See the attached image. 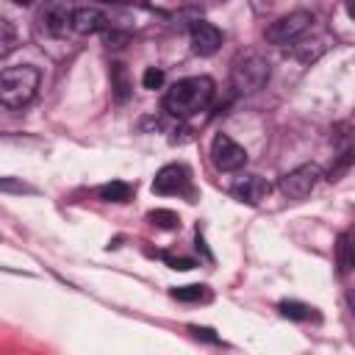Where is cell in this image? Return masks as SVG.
<instances>
[{
  "mask_svg": "<svg viewBox=\"0 0 355 355\" xmlns=\"http://www.w3.org/2000/svg\"><path fill=\"white\" fill-rule=\"evenodd\" d=\"M211 100H214V80L208 75H191L166 89L164 108L178 119H189L205 111Z\"/></svg>",
  "mask_w": 355,
  "mask_h": 355,
  "instance_id": "6da1fadb",
  "label": "cell"
},
{
  "mask_svg": "<svg viewBox=\"0 0 355 355\" xmlns=\"http://www.w3.org/2000/svg\"><path fill=\"white\" fill-rule=\"evenodd\" d=\"M39 69L31 64H19V67H6L0 75V103L8 108H22L36 97L39 89Z\"/></svg>",
  "mask_w": 355,
  "mask_h": 355,
  "instance_id": "7a4b0ae2",
  "label": "cell"
},
{
  "mask_svg": "<svg viewBox=\"0 0 355 355\" xmlns=\"http://www.w3.org/2000/svg\"><path fill=\"white\" fill-rule=\"evenodd\" d=\"M269 72H272V69H269V61H266L263 55L247 53V55H241V58L233 64V69H230V83H233V89H236L239 94H252V92H258V89L266 86Z\"/></svg>",
  "mask_w": 355,
  "mask_h": 355,
  "instance_id": "3957f363",
  "label": "cell"
},
{
  "mask_svg": "<svg viewBox=\"0 0 355 355\" xmlns=\"http://www.w3.org/2000/svg\"><path fill=\"white\" fill-rule=\"evenodd\" d=\"M313 25V14L311 11H288L283 17H277L275 22H269L266 28V42L269 44H291L297 42L308 28Z\"/></svg>",
  "mask_w": 355,
  "mask_h": 355,
  "instance_id": "277c9868",
  "label": "cell"
},
{
  "mask_svg": "<svg viewBox=\"0 0 355 355\" xmlns=\"http://www.w3.org/2000/svg\"><path fill=\"white\" fill-rule=\"evenodd\" d=\"M322 178H324V175H322V169H319L316 164H302V166L286 172V175L277 180V189H280V194L288 197V200H305V197L319 186Z\"/></svg>",
  "mask_w": 355,
  "mask_h": 355,
  "instance_id": "5b68a950",
  "label": "cell"
},
{
  "mask_svg": "<svg viewBox=\"0 0 355 355\" xmlns=\"http://www.w3.org/2000/svg\"><path fill=\"white\" fill-rule=\"evenodd\" d=\"M211 161L219 172H236L247 164V150L233 141L227 133H216L211 141Z\"/></svg>",
  "mask_w": 355,
  "mask_h": 355,
  "instance_id": "8992f818",
  "label": "cell"
},
{
  "mask_svg": "<svg viewBox=\"0 0 355 355\" xmlns=\"http://www.w3.org/2000/svg\"><path fill=\"white\" fill-rule=\"evenodd\" d=\"M189 189V172L180 164H166L158 169L155 180H153V191L155 194H180Z\"/></svg>",
  "mask_w": 355,
  "mask_h": 355,
  "instance_id": "52a82bcc",
  "label": "cell"
},
{
  "mask_svg": "<svg viewBox=\"0 0 355 355\" xmlns=\"http://www.w3.org/2000/svg\"><path fill=\"white\" fill-rule=\"evenodd\" d=\"M219 47H222V33L216 25L202 22V19L191 25V50L197 55H214Z\"/></svg>",
  "mask_w": 355,
  "mask_h": 355,
  "instance_id": "ba28073f",
  "label": "cell"
},
{
  "mask_svg": "<svg viewBox=\"0 0 355 355\" xmlns=\"http://www.w3.org/2000/svg\"><path fill=\"white\" fill-rule=\"evenodd\" d=\"M230 194L239 200V202H247V205H258L266 194H269V183L258 175H244L239 178L233 186H230Z\"/></svg>",
  "mask_w": 355,
  "mask_h": 355,
  "instance_id": "9c48e42d",
  "label": "cell"
},
{
  "mask_svg": "<svg viewBox=\"0 0 355 355\" xmlns=\"http://www.w3.org/2000/svg\"><path fill=\"white\" fill-rule=\"evenodd\" d=\"M105 28H108V19H105V14H103L100 8L83 6V8H75V11H72V31H75V33L89 36V33H100V31H105Z\"/></svg>",
  "mask_w": 355,
  "mask_h": 355,
  "instance_id": "30bf717a",
  "label": "cell"
},
{
  "mask_svg": "<svg viewBox=\"0 0 355 355\" xmlns=\"http://www.w3.org/2000/svg\"><path fill=\"white\" fill-rule=\"evenodd\" d=\"M336 263H338V272H352L355 269V227H349L338 236Z\"/></svg>",
  "mask_w": 355,
  "mask_h": 355,
  "instance_id": "8fae6325",
  "label": "cell"
},
{
  "mask_svg": "<svg viewBox=\"0 0 355 355\" xmlns=\"http://www.w3.org/2000/svg\"><path fill=\"white\" fill-rule=\"evenodd\" d=\"M42 22H44V28H47V33H53V36H64L67 33V28H72V14H67L64 8H47L44 14H42Z\"/></svg>",
  "mask_w": 355,
  "mask_h": 355,
  "instance_id": "7c38bea8",
  "label": "cell"
},
{
  "mask_svg": "<svg viewBox=\"0 0 355 355\" xmlns=\"http://www.w3.org/2000/svg\"><path fill=\"white\" fill-rule=\"evenodd\" d=\"M97 197L105 202H128L133 197V186L125 180H111V183H103L97 189Z\"/></svg>",
  "mask_w": 355,
  "mask_h": 355,
  "instance_id": "4fadbf2b",
  "label": "cell"
},
{
  "mask_svg": "<svg viewBox=\"0 0 355 355\" xmlns=\"http://www.w3.org/2000/svg\"><path fill=\"white\" fill-rule=\"evenodd\" d=\"M111 89H114V97L119 103H125L130 97V78H128L125 64H119V61L111 64Z\"/></svg>",
  "mask_w": 355,
  "mask_h": 355,
  "instance_id": "5bb4252c",
  "label": "cell"
},
{
  "mask_svg": "<svg viewBox=\"0 0 355 355\" xmlns=\"http://www.w3.org/2000/svg\"><path fill=\"white\" fill-rule=\"evenodd\" d=\"M169 294H172L175 300H180V302H200V300H211L208 286H180V288H172Z\"/></svg>",
  "mask_w": 355,
  "mask_h": 355,
  "instance_id": "9a60e30c",
  "label": "cell"
},
{
  "mask_svg": "<svg viewBox=\"0 0 355 355\" xmlns=\"http://www.w3.org/2000/svg\"><path fill=\"white\" fill-rule=\"evenodd\" d=\"M147 219L155 225V227H164V230H175L180 227V216L175 211H166V208H155L147 214Z\"/></svg>",
  "mask_w": 355,
  "mask_h": 355,
  "instance_id": "2e32d148",
  "label": "cell"
},
{
  "mask_svg": "<svg viewBox=\"0 0 355 355\" xmlns=\"http://www.w3.org/2000/svg\"><path fill=\"white\" fill-rule=\"evenodd\" d=\"M280 313H283L286 319L305 322V319L313 316V308H308V305H302V302H294V300H286V302H280Z\"/></svg>",
  "mask_w": 355,
  "mask_h": 355,
  "instance_id": "e0dca14e",
  "label": "cell"
},
{
  "mask_svg": "<svg viewBox=\"0 0 355 355\" xmlns=\"http://www.w3.org/2000/svg\"><path fill=\"white\" fill-rule=\"evenodd\" d=\"M355 164V147H349L347 153H341L338 158H336V164L330 166V172H327V180H338L349 166Z\"/></svg>",
  "mask_w": 355,
  "mask_h": 355,
  "instance_id": "ac0fdd59",
  "label": "cell"
},
{
  "mask_svg": "<svg viewBox=\"0 0 355 355\" xmlns=\"http://www.w3.org/2000/svg\"><path fill=\"white\" fill-rule=\"evenodd\" d=\"M0 31H3V42H0L3 47H0V55L6 58V55H8V53L17 47V33H14V28H11V22H8V19H3Z\"/></svg>",
  "mask_w": 355,
  "mask_h": 355,
  "instance_id": "d6986e66",
  "label": "cell"
},
{
  "mask_svg": "<svg viewBox=\"0 0 355 355\" xmlns=\"http://www.w3.org/2000/svg\"><path fill=\"white\" fill-rule=\"evenodd\" d=\"M161 83H164V72L158 67H147L141 75V86L144 89H161Z\"/></svg>",
  "mask_w": 355,
  "mask_h": 355,
  "instance_id": "ffe728a7",
  "label": "cell"
},
{
  "mask_svg": "<svg viewBox=\"0 0 355 355\" xmlns=\"http://www.w3.org/2000/svg\"><path fill=\"white\" fill-rule=\"evenodd\" d=\"M164 258H166V263H169L172 269H191V266H194L191 258H172V255H164Z\"/></svg>",
  "mask_w": 355,
  "mask_h": 355,
  "instance_id": "44dd1931",
  "label": "cell"
},
{
  "mask_svg": "<svg viewBox=\"0 0 355 355\" xmlns=\"http://www.w3.org/2000/svg\"><path fill=\"white\" fill-rule=\"evenodd\" d=\"M191 333H197V336H202V338H208V341H216V336H211L214 330H208V327H191Z\"/></svg>",
  "mask_w": 355,
  "mask_h": 355,
  "instance_id": "7402d4cb",
  "label": "cell"
},
{
  "mask_svg": "<svg viewBox=\"0 0 355 355\" xmlns=\"http://www.w3.org/2000/svg\"><path fill=\"white\" fill-rule=\"evenodd\" d=\"M347 14L355 19V0H347Z\"/></svg>",
  "mask_w": 355,
  "mask_h": 355,
  "instance_id": "603a6c76",
  "label": "cell"
},
{
  "mask_svg": "<svg viewBox=\"0 0 355 355\" xmlns=\"http://www.w3.org/2000/svg\"><path fill=\"white\" fill-rule=\"evenodd\" d=\"M349 308H352V313H355V294H349Z\"/></svg>",
  "mask_w": 355,
  "mask_h": 355,
  "instance_id": "cb8c5ba5",
  "label": "cell"
},
{
  "mask_svg": "<svg viewBox=\"0 0 355 355\" xmlns=\"http://www.w3.org/2000/svg\"><path fill=\"white\" fill-rule=\"evenodd\" d=\"M14 3H19V6H28V3H31V0H14Z\"/></svg>",
  "mask_w": 355,
  "mask_h": 355,
  "instance_id": "d4e9b609",
  "label": "cell"
},
{
  "mask_svg": "<svg viewBox=\"0 0 355 355\" xmlns=\"http://www.w3.org/2000/svg\"><path fill=\"white\" fill-rule=\"evenodd\" d=\"M105 3H125V0H105Z\"/></svg>",
  "mask_w": 355,
  "mask_h": 355,
  "instance_id": "484cf974",
  "label": "cell"
}]
</instances>
